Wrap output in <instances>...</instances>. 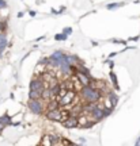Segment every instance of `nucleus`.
<instances>
[{"mask_svg":"<svg viewBox=\"0 0 140 146\" xmlns=\"http://www.w3.org/2000/svg\"><path fill=\"white\" fill-rule=\"evenodd\" d=\"M80 98L84 103H98L102 99V92L93 85H83L80 89Z\"/></svg>","mask_w":140,"mask_h":146,"instance_id":"nucleus-1","label":"nucleus"},{"mask_svg":"<svg viewBox=\"0 0 140 146\" xmlns=\"http://www.w3.org/2000/svg\"><path fill=\"white\" fill-rule=\"evenodd\" d=\"M75 99H76V92L73 89H67L65 94L63 95L61 98L56 99V102H57V104H59V107H65V106L72 104V102Z\"/></svg>","mask_w":140,"mask_h":146,"instance_id":"nucleus-2","label":"nucleus"},{"mask_svg":"<svg viewBox=\"0 0 140 146\" xmlns=\"http://www.w3.org/2000/svg\"><path fill=\"white\" fill-rule=\"evenodd\" d=\"M27 107H29V110H30L33 114L41 115V114H44L45 104H44L42 99H29V102H27Z\"/></svg>","mask_w":140,"mask_h":146,"instance_id":"nucleus-3","label":"nucleus"},{"mask_svg":"<svg viewBox=\"0 0 140 146\" xmlns=\"http://www.w3.org/2000/svg\"><path fill=\"white\" fill-rule=\"evenodd\" d=\"M46 118L49 120L53 122H63V116H61V107H53V108H48L46 111Z\"/></svg>","mask_w":140,"mask_h":146,"instance_id":"nucleus-4","label":"nucleus"},{"mask_svg":"<svg viewBox=\"0 0 140 146\" xmlns=\"http://www.w3.org/2000/svg\"><path fill=\"white\" fill-rule=\"evenodd\" d=\"M63 127H65V129H76L79 126L78 123V115L75 114H71L68 118H65V119L61 122Z\"/></svg>","mask_w":140,"mask_h":146,"instance_id":"nucleus-5","label":"nucleus"},{"mask_svg":"<svg viewBox=\"0 0 140 146\" xmlns=\"http://www.w3.org/2000/svg\"><path fill=\"white\" fill-rule=\"evenodd\" d=\"M44 88H45V84H44V81L41 80V77H34L33 80H31V83H30V91L38 92V94L41 95L42 91H44Z\"/></svg>","mask_w":140,"mask_h":146,"instance_id":"nucleus-6","label":"nucleus"},{"mask_svg":"<svg viewBox=\"0 0 140 146\" xmlns=\"http://www.w3.org/2000/svg\"><path fill=\"white\" fill-rule=\"evenodd\" d=\"M63 57H64V53H63L61 50H56L55 53L50 54V57H48L49 58V64H50L52 66L59 68V65H60V62H61Z\"/></svg>","mask_w":140,"mask_h":146,"instance_id":"nucleus-7","label":"nucleus"},{"mask_svg":"<svg viewBox=\"0 0 140 146\" xmlns=\"http://www.w3.org/2000/svg\"><path fill=\"white\" fill-rule=\"evenodd\" d=\"M75 76L78 77L79 80V84L83 87V85H90L91 84V76L90 74H87V73H83V72H80V70H78V72L75 73Z\"/></svg>","mask_w":140,"mask_h":146,"instance_id":"nucleus-8","label":"nucleus"},{"mask_svg":"<svg viewBox=\"0 0 140 146\" xmlns=\"http://www.w3.org/2000/svg\"><path fill=\"white\" fill-rule=\"evenodd\" d=\"M7 45H8V41H7V36H5V34H4V33H0V57H1L3 52L5 50Z\"/></svg>","mask_w":140,"mask_h":146,"instance_id":"nucleus-9","label":"nucleus"},{"mask_svg":"<svg viewBox=\"0 0 140 146\" xmlns=\"http://www.w3.org/2000/svg\"><path fill=\"white\" fill-rule=\"evenodd\" d=\"M109 76H110V78H112V83H113L114 88L118 91V89H120V87H118V81H117V77H116V74H114L113 70H110V72H109Z\"/></svg>","mask_w":140,"mask_h":146,"instance_id":"nucleus-10","label":"nucleus"},{"mask_svg":"<svg viewBox=\"0 0 140 146\" xmlns=\"http://www.w3.org/2000/svg\"><path fill=\"white\" fill-rule=\"evenodd\" d=\"M106 98H108V99H109L110 102H112V104H113V106L117 104V100H118V98H117V95L114 94V92H109Z\"/></svg>","mask_w":140,"mask_h":146,"instance_id":"nucleus-11","label":"nucleus"},{"mask_svg":"<svg viewBox=\"0 0 140 146\" xmlns=\"http://www.w3.org/2000/svg\"><path fill=\"white\" fill-rule=\"evenodd\" d=\"M124 3H110V4L106 5V8L108 10H116V8H118V7H122Z\"/></svg>","mask_w":140,"mask_h":146,"instance_id":"nucleus-12","label":"nucleus"},{"mask_svg":"<svg viewBox=\"0 0 140 146\" xmlns=\"http://www.w3.org/2000/svg\"><path fill=\"white\" fill-rule=\"evenodd\" d=\"M67 38H68V35H65L64 33H61V34H56V36H55L56 41H65Z\"/></svg>","mask_w":140,"mask_h":146,"instance_id":"nucleus-13","label":"nucleus"},{"mask_svg":"<svg viewBox=\"0 0 140 146\" xmlns=\"http://www.w3.org/2000/svg\"><path fill=\"white\" fill-rule=\"evenodd\" d=\"M63 33H64L65 35H69V34L72 33V27H65V29L63 30Z\"/></svg>","mask_w":140,"mask_h":146,"instance_id":"nucleus-14","label":"nucleus"},{"mask_svg":"<svg viewBox=\"0 0 140 146\" xmlns=\"http://www.w3.org/2000/svg\"><path fill=\"white\" fill-rule=\"evenodd\" d=\"M7 7V1L5 0H0V10H3Z\"/></svg>","mask_w":140,"mask_h":146,"instance_id":"nucleus-15","label":"nucleus"},{"mask_svg":"<svg viewBox=\"0 0 140 146\" xmlns=\"http://www.w3.org/2000/svg\"><path fill=\"white\" fill-rule=\"evenodd\" d=\"M65 11V7H60V10L57 11V14H61V12H64Z\"/></svg>","mask_w":140,"mask_h":146,"instance_id":"nucleus-16","label":"nucleus"},{"mask_svg":"<svg viewBox=\"0 0 140 146\" xmlns=\"http://www.w3.org/2000/svg\"><path fill=\"white\" fill-rule=\"evenodd\" d=\"M106 62L109 64V66H110V68H113V66H114V64H113V61H106Z\"/></svg>","mask_w":140,"mask_h":146,"instance_id":"nucleus-17","label":"nucleus"},{"mask_svg":"<svg viewBox=\"0 0 140 146\" xmlns=\"http://www.w3.org/2000/svg\"><path fill=\"white\" fill-rule=\"evenodd\" d=\"M29 14H30V16H36V12H34V11H30Z\"/></svg>","mask_w":140,"mask_h":146,"instance_id":"nucleus-18","label":"nucleus"}]
</instances>
